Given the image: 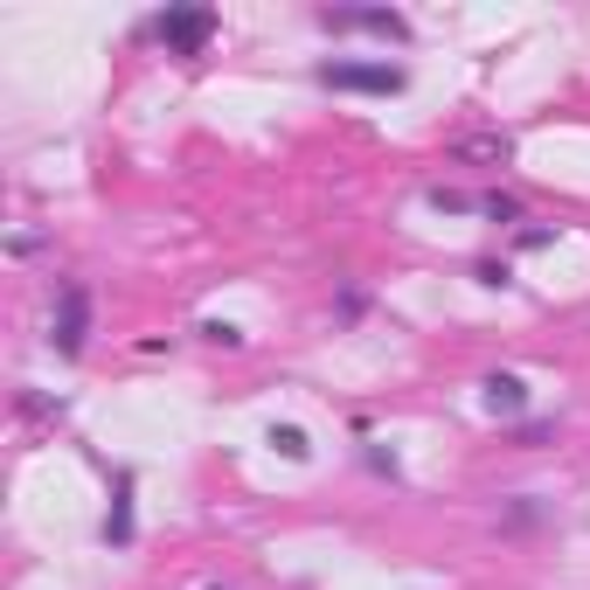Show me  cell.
I'll return each instance as SVG.
<instances>
[{
	"instance_id": "3957f363",
	"label": "cell",
	"mask_w": 590,
	"mask_h": 590,
	"mask_svg": "<svg viewBox=\"0 0 590 590\" xmlns=\"http://www.w3.org/2000/svg\"><path fill=\"white\" fill-rule=\"evenodd\" d=\"M313 22L327 35H375V43L410 49V14H396V8H320Z\"/></svg>"
},
{
	"instance_id": "2e32d148",
	"label": "cell",
	"mask_w": 590,
	"mask_h": 590,
	"mask_svg": "<svg viewBox=\"0 0 590 590\" xmlns=\"http://www.w3.org/2000/svg\"><path fill=\"white\" fill-rule=\"evenodd\" d=\"M361 459H369V472H383V480H396V472H404V466H396V451H383V445H369Z\"/></svg>"
},
{
	"instance_id": "ba28073f",
	"label": "cell",
	"mask_w": 590,
	"mask_h": 590,
	"mask_svg": "<svg viewBox=\"0 0 590 590\" xmlns=\"http://www.w3.org/2000/svg\"><path fill=\"white\" fill-rule=\"evenodd\" d=\"M480 216H486V222H521V195H507V188H486V195H480Z\"/></svg>"
},
{
	"instance_id": "9a60e30c",
	"label": "cell",
	"mask_w": 590,
	"mask_h": 590,
	"mask_svg": "<svg viewBox=\"0 0 590 590\" xmlns=\"http://www.w3.org/2000/svg\"><path fill=\"white\" fill-rule=\"evenodd\" d=\"M472 278H480V285H514V264L507 257H480V264H472Z\"/></svg>"
},
{
	"instance_id": "277c9868",
	"label": "cell",
	"mask_w": 590,
	"mask_h": 590,
	"mask_svg": "<svg viewBox=\"0 0 590 590\" xmlns=\"http://www.w3.org/2000/svg\"><path fill=\"white\" fill-rule=\"evenodd\" d=\"M216 28H222L216 8H167V14H154V35L167 43V56H202Z\"/></svg>"
},
{
	"instance_id": "52a82bcc",
	"label": "cell",
	"mask_w": 590,
	"mask_h": 590,
	"mask_svg": "<svg viewBox=\"0 0 590 590\" xmlns=\"http://www.w3.org/2000/svg\"><path fill=\"white\" fill-rule=\"evenodd\" d=\"M105 542L125 549L132 542V472H119L111 480V507H105Z\"/></svg>"
},
{
	"instance_id": "7a4b0ae2",
	"label": "cell",
	"mask_w": 590,
	"mask_h": 590,
	"mask_svg": "<svg viewBox=\"0 0 590 590\" xmlns=\"http://www.w3.org/2000/svg\"><path fill=\"white\" fill-rule=\"evenodd\" d=\"M84 340H91V285L63 278V285H56V313H49V348L63 361H77Z\"/></svg>"
},
{
	"instance_id": "5bb4252c",
	"label": "cell",
	"mask_w": 590,
	"mask_h": 590,
	"mask_svg": "<svg viewBox=\"0 0 590 590\" xmlns=\"http://www.w3.org/2000/svg\"><path fill=\"white\" fill-rule=\"evenodd\" d=\"M361 313H369V292H361V285H348V292L334 299V320L348 327V320H361Z\"/></svg>"
},
{
	"instance_id": "e0dca14e",
	"label": "cell",
	"mask_w": 590,
	"mask_h": 590,
	"mask_svg": "<svg viewBox=\"0 0 590 590\" xmlns=\"http://www.w3.org/2000/svg\"><path fill=\"white\" fill-rule=\"evenodd\" d=\"M216 590H222V583H216Z\"/></svg>"
},
{
	"instance_id": "5b68a950",
	"label": "cell",
	"mask_w": 590,
	"mask_h": 590,
	"mask_svg": "<svg viewBox=\"0 0 590 590\" xmlns=\"http://www.w3.org/2000/svg\"><path fill=\"white\" fill-rule=\"evenodd\" d=\"M459 167H507L514 160V132H501V125H480V132H459V140L445 146Z\"/></svg>"
},
{
	"instance_id": "8fae6325",
	"label": "cell",
	"mask_w": 590,
	"mask_h": 590,
	"mask_svg": "<svg viewBox=\"0 0 590 590\" xmlns=\"http://www.w3.org/2000/svg\"><path fill=\"white\" fill-rule=\"evenodd\" d=\"M549 437H556V424H549V417H521V424H514V445H521V451H542Z\"/></svg>"
},
{
	"instance_id": "6da1fadb",
	"label": "cell",
	"mask_w": 590,
	"mask_h": 590,
	"mask_svg": "<svg viewBox=\"0 0 590 590\" xmlns=\"http://www.w3.org/2000/svg\"><path fill=\"white\" fill-rule=\"evenodd\" d=\"M313 84L327 91H354V98H396V91H410V70L404 63H354V56H327V63H313Z\"/></svg>"
},
{
	"instance_id": "4fadbf2b",
	"label": "cell",
	"mask_w": 590,
	"mask_h": 590,
	"mask_svg": "<svg viewBox=\"0 0 590 590\" xmlns=\"http://www.w3.org/2000/svg\"><path fill=\"white\" fill-rule=\"evenodd\" d=\"M202 340L208 348H243V327H230V320H202Z\"/></svg>"
},
{
	"instance_id": "8992f818",
	"label": "cell",
	"mask_w": 590,
	"mask_h": 590,
	"mask_svg": "<svg viewBox=\"0 0 590 590\" xmlns=\"http://www.w3.org/2000/svg\"><path fill=\"white\" fill-rule=\"evenodd\" d=\"M480 404H486L493 417H507V424H521L535 396H528V375H514V369H493L486 383H480Z\"/></svg>"
},
{
	"instance_id": "9c48e42d",
	"label": "cell",
	"mask_w": 590,
	"mask_h": 590,
	"mask_svg": "<svg viewBox=\"0 0 590 590\" xmlns=\"http://www.w3.org/2000/svg\"><path fill=\"white\" fill-rule=\"evenodd\" d=\"M437 216H472V208H480V195H466V188H431L424 195Z\"/></svg>"
},
{
	"instance_id": "7c38bea8",
	"label": "cell",
	"mask_w": 590,
	"mask_h": 590,
	"mask_svg": "<svg viewBox=\"0 0 590 590\" xmlns=\"http://www.w3.org/2000/svg\"><path fill=\"white\" fill-rule=\"evenodd\" d=\"M535 521H542V507H535V493H521V501H514V507H507V521H501V528H507V535H528V528H535Z\"/></svg>"
},
{
	"instance_id": "30bf717a",
	"label": "cell",
	"mask_w": 590,
	"mask_h": 590,
	"mask_svg": "<svg viewBox=\"0 0 590 590\" xmlns=\"http://www.w3.org/2000/svg\"><path fill=\"white\" fill-rule=\"evenodd\" d=\"M272 445L285 451V459H299V466H306V459H313V437H306V431H299V424H272Z\"/></svg>"
}]
</instances>
